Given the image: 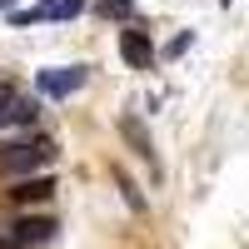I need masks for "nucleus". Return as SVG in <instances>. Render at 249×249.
Returning <instances> with one entry per match:
<instances>
[{
  "mask_svg": "<svg viewBox=\"0 0 249 249\" xmlns=\"http://www.w3.org/2000/svg\"><path fill=\"white\" fill-rule=\"evenodd\" d=\"M0 10H5V15H10V10H15V5H10V0H0Z\"/></svg>",
  "mask_w": 249,
  "mask_h": 249,
  "instance_id": "nucleus-12",
  "label": "nucleus"
},
{
  "mask_svg": "<svg viewBox=\"0 0 249 249\" xmlns=\"http://www.w3.org/2000/svg\"><path fill=\"white\" fill-rule=\"evenodd\" d=\"M120 60H124L130 70H150V65H155L150 35H144V30H120Z\"/></svg>",
  "mask_w": 249,
  "mask_h": 249,
  "instance_id": "nucleus-4",
  "label": "nucleus"
},
{
  "mask_svg": "<svg viewBox=\"0 0 249 249\" xmlns=\"http://www.w3.org/2000/svg\"><path fill=\"white\" fill-rule=\"evenodd\" d=\"M110 175H115V184H120V195H124V204H130L135 214H144V210H150V199H144V190H140V184L130 179V170H124V164H115Z\"/></svg>",
  "mask_w": 249,
  "mask_h": 249,
  "instance_id": "nucleus-7",
  "label": "nucleus"
},
{
  "mask_svg": "<svg viewBox=\"0 0 249 249\" xmlns=\"http://www.w3.org/2000/svg\"><path fill=\"white\" fill-rule=\"evenodd\" d=\"M5 110H10V90L0 85V124H5Z\"/></svg>",
  "mask_w": 249,
  "mask_h": 249,
  "instance_id": "nucleus-10",
  "label": "nucleus"
},
{
  "mask_svg": "<svg viewBox=\"0 0 249 249\" xmlns=\"http://www.w3.org/2000/svg\"><path fill=\"white\" fill-rule=\"evenodd\" d=\"M50 160V144H5L0 150V170H10V175H25V170H40V164Z\"/></svg>",
  "mask_w": 249,
  "mask_h": 249,
  "instance_id": "nucleus-3",
  "label": "nucleus"
},
{
  "mask_svg": "<svg viewBox=\"0 0 249 249\" xmlns=\"http://www.w3.org/2000/svg\"><path fill=\"white\" fill-rule=\"evenodd\" d=\"M120 140L130 144V150H135L144 164H150V175H155V179L164 175V170H160V155H155V140H150V130H144V120H140V115H120Z\"/></svg>",
  "mask_w": 249,
  "mask_h": 249,
  "instance_id": "nucleus-1",
  "label": "nucleus"
},
{
  "mask_svg": "<svg viewBox=\"0 0 249 249\" xmlns=\"http://www.w3.org/2000/svg\"><path fill=\"white\" fill-rule=\"evenodd\" d=\"M55 195V179L50 175H20L15 184H10V199L15 204H45Z\"/></svg>",
  "mask_w": 249,
  "mask_h": 249,
  "instance_id": "nucleus-6",
  "label": "nucleus"
},
{
  "mask_svg": "<svg viewBox=\"0 0 249 249\" xmlns=\"http://www.w3.org/2000/svg\"><path fill=\"white\" fill-rule=\"evenodd\" d=\"M5 239H15L20 249H40V244H50V239H55V219H50V214H30V219H15Z\"/></svg>",
  "mask_w": 249,
  "mask_h": 249,
  "instance_id": "nucleus-2",
  "label": "nucleus"
},
{
  "mask_svg": "<svg viewBox=\"0 0 249 249\" xmlns=\"http://www.w3.org/2000/svg\"><path fill=\"white\" fill-rule=\"evenodd\" d=\"M85 10V0H55V20H65V15H80Z\"/></svg>",
  "mask_w": 249,
  "mask_h": 249,
  "instance_id": "nucleus-9",
  "label": "nucleus"
},
{
  "mask_svg": "<svg viewBox=\"0 0 249 249\" xmlns=\"http://www.w3.org/2000/svg\"><path fill=\"white\" fill-rule=\"evenodd\" d=\"M0 249H20V244H15V239H5V234H0Z\"/></svg>",
  "mask_w": 249,
  "mask_h": 249,
  "instance_id": "nucleus-11",
  "label": "nucleus"
},
{
  "mask_svg": "<svg viewBox=\"0 0 249 249\" xmlns=\"http://www.w3.org/2000/svg\"><path fill=\"white\" fill-rule=\"evenodd\" d=\"M35 85L45 90L50 100H65L70 90L85 85V65H70V70H40V75H35Z\"/></svg>",
  "mask_w": 249,
  "mask_h": 249,
  "instance_id": "nucleus-5",
  "label": "nucleus"
},
{
  "mask_svg": "<svg viewBox=\"0 0 249 249\" xmlns=\"http://www.w3.org/2000/svg\"><path fill=\"white\" fill-rule=\"evenodd\" d=\"M100 15H105V20H110V15H115V20H130V15H135V0H100Z\"/></svg>",
  "mask_w": 249,
  "mask_h": 249,
  "instance_id": "nucleus-8",
  "label": "nucleus"
}]
</instances>
